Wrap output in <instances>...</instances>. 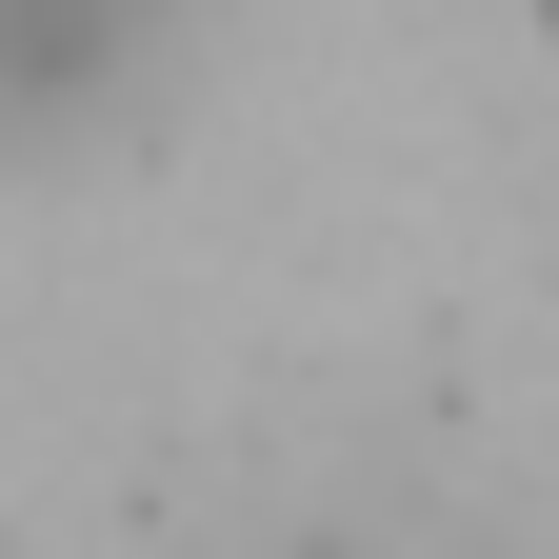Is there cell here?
<instances>
[{
    "mask_svg": "<svg viewBox=\"0 0 559 559\" xmlns=\"http://www.w3.org/2000/svg\"><path fill=\"white\" fill-rule=\"evenodd\" d=\"M160 60H180V0H0V140L120 120Z\"/></svg>",
    "mask_w": 559,
    "mask_h": 559,
    "instance_id": "cell-1",
    "label": "cell"
}]
</instances>
